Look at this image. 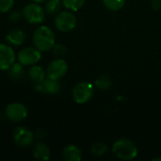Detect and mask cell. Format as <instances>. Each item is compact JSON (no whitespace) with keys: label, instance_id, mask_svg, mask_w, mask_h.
I'll return each mask as SVG.
<instances>
[{"label":"cell","instance_id":"11","mask_svg":"<svg viewBox=\"0 0 161 161\" xmlns=\"http://www.w3.org/2000/svg\"><path fill=\"white\" fill-rule=\"evenodd\" d=\"M34 90L46 95H56L60 92V83L58 80L52 79L46 76L42 82L35 84Z\"/></svg>","mask_w":161,"mask_h":161},{"label":"cell","instance_id":"7","mask_svg":"<svg viewBox=\"0 0 161 161\" xmlns=\"http://www.w3.org/2000/svg\"><path fill=\"white\" fill-rule=\"evenodd\" d=\"M14 143L21 148H26L30 146L35 139V134L25 126H17L12 134Z\"/></svg>","mask_w":161,"mask_h":161},{"label":"cell","instance_id":"14","mask_svg":"<svg viewBox=\"0 0 161 161\" xmlns=\"http://www.w3.org/2000/svg\"><path fill=\"white\" fill-rule=\"evenodd\" d=\"M27 76L34 84H38L45 79L46 71H44L42 66L34 64L32 66H29V69L27 71Z\"/></svg>","mask_w":161,"mask_h":161},{"label":"cell","instance_id":"27","mask_svg":"<svg viewBox=\"0 0 161 161\" xmlns=\"http://www.w3.org/2000/svg\"><path fill=\"white\" fill-rule=\"evenodd\" d=\"M153 160H161V158H154Z\"/></svg>","mask_w":161,"mask_h":161},{"label":"cell","instance_id":"4","mask_svg":"<svg viewBox=\"0 0 161 161\" xmlns=\"http://www.w3.org/2000/svg\"><path fill=\"white\" fill-rule=\"evenodd\" d=\"M54 24L58 31L67 33L75 29L76 25V18L71 10H60L56 14Z\"/></svg>","mask_w":161,"mask_h":161},{"label":"cell","instance_id":"23","mask_svg":"<svg viewBox=\"0 0 161 161\" xmlns=\"http://www.w3.org/2000/svg\"><path fill=\"white\" fill-rule=\"evenodd\" d=\"M14 5V0H0V12H8Z\"/></svg>","mask_w":161,"mask_h":161},{"label":"cell","instance_id":"1","mask_svg":"<svg viewBox=\"0 0 161 161\" xmlns=\"http://www.w3.org/2000/svg\"><path fill=\"white\" fill-rule=\"evenodd\" d=\"M32 42L34 46L41 52H47L52 50L56 43V36L54 31L47 25L38 26L32 35Z\"/></svg>","mask_w":161,"mask_h":161},{"label":"cell","instance_id":"5","mask_svg":"<svg viewBox=\"0 0 161 161\" xmlns=\"http://www.w3.org/2000/svg\"><path fill=\"white\" fill-rule=\"evenodd\" d=\"M94 89L90 82L82 81L77 83L73 89V99L76 104L83 105L89 102L93 96Z\"/></svg>","mask_w":161,"mask_h":161},{"label":"cell","instance_id":"10","mask_svg":"<svg viewBox=\"0 0 161 161\" xmlns=\"http://www.w3.org/2000/svg\"><path fill=\"white\" fill-rule=\"evenodd\" d=\"M16 58L17 56L11 45L0 43V71H8Z\"/></svg>","mask_w":161,"mask_h":161},{"label":"cell","instance_id":"18","mask_svg":"<svg viewBox=\"0 0 161 161\" xmlns=\"http://www.w3.org/2000/svg\"><path fill=\"white\" fill-rule=\"evenodd\" d=\"M104 6L111 11H118L125 5V0H103Z\"/></svg>","mask_w":161,"mask_h":161},{"label":"cell","instance_id":"22","mask_svg":"<svg viewBox=\"0 0 161 161\" xmlns=\"http://www.w3.org/2000/svg\"><path fill=\"white\" fill-rule=\"evenodd\" d=\"M52 52L55 55V57L62 58L67 53V49H66L65 45H63L61 43H55V45L52 48Z\"/></svg>","mask_w":161,"mask_h":161},{"label":"cell","instance_id":"9","mask_svg":"<svg viewBox=\"0 0 161 161\" xmlns=\"http://www.w3.org/2000/svg\"><path fill=\"white\" fill-rule=\"evenodd\" d=\"M45 71L47 77L59 80L67 74L68 64L62 58H57L48 64Z\"/></svg>","mask_w":161,"mask_h":161},{"label":"cell","instance_id":"6","mask_svg":"<svg viewBox=\"0 0 161 161\" xmlns=\"http://www.w3.org/2000/svg\"><path fill=\"white\" fill-rule=\"evenodd\" d=\"M28 110L26 107L19 102H13L7 106L5 109L6 118L12 123H21L26 119Z\"/></svg>","mask_w":161,"mask_h":161},{"label":"cell","instance_id":"16","mask_svg":"<svg viewBox=\"0 0 161 161\" xmlns=\"http://www.w3.org/2000/svg\"><path fill=\"white\" fill-rule=\"evenodd\" d=\"M24 65L20 62H14L8 70V75L12 81H19L24 78L25 76V69Z\"/></svg>","mask_w":161,"mask_h":161},{"label":"cell","instance_id":"8","mask_svg":"<svg viewBox=\"0 0 161 161\" xmlns=\"http://www.w3.org/2000/svg\"><path fill=\"white\" fill-rule=\"evenodd\" d=\"M42 58V52L34 47H25L17 55V60L24 66H32L37 64Z\"/></svg>","mask_w":161,"mask_h":161},{"label":"cell","instance_id":"19","mask_svg":"<svg viewBox=\"0 0 161 161\" xmlns=\"http://www.w3.org/2000/svg\"><path fill=\"white\" fill-rule=\"evenodd\" d=\"M86 0H61L62 5L71 11L79 10L85 4Z\"/></svg>","mask_w":161,"mask_h":161},{"label":"cell","instance_id":"20","mask_svg":"<svg viewBox=\"0 0 161 161\" xmlns=\"http://www.w3.org/2000/svg\"><path fill=\"white\" fill-rule=\"evenodd\" d=\"M108 150V145L105 143V142H95L92 148H91V153L95 156V157H102L104 156Z\"/></svg>","mask_w":161,"mask_h":161},{"label":"cell","instance_id":"3","mask_svg":"<svg viewBox=\"0 0 161 161\" xmlns=\"http://www.w3.org/2000/svg\"><path fill=\"white\" fill-rule=\"evenodd\" d=\"M23 18L31 25H41L45 19V10L41 4L32 2L25 5L22 10Z\"/></svg>","mask_w":161,"mask_h":161},{"label":"cell","instance_id":"12","mask_svg":"<svg viewBox=\"0 0 161 161\" xmlns=\"http://www.w3.org/2000/svg\"><path fill=\"white\" fill-rule=\"evenodd\" d=\"M32 154L33 157L38 160L47 161L51 158L50 148L44 142H37L33 147Z\"/></svg>","mask_w":161,"mask_h":161},{"label":"cell","instance_id":"17","mask_svg":"<svg viewBox=\"0 0 161 161\" xmlns=\"http://www.w3.org/2000/svg\"><path fill=\"white\" fill-rule=\"evenodd\" d=\"M62 2L61 0H47L45 2L44 10L50 15H55L60 11Z\"/></svg>","mask_w":161,"mask_h":161},{"label":"cell","instance_id":"26","mask_svg":"<svg viewBox=\"0 0 161 161\" xmlns=\"http://www.w3.org/2000/svg\"><path fill=\"white\" fill-rule=\"evenodd\" d=\"M32 2H35V3H38V4H42V3H45L47 0H31Z\"/></svg>","mask_w":161,"mask_h":161},{"label":"cell","instance_id":"13","mask_svg":"<svg viewBox=\"0 0 161 161\" xmlns=\"http://www.w3.org/2000/svg\"><path fill=\"white\" fill-rule=\"evenodd\" d=\"M6 40L11 46H20L25 41V33L22 29H12L6 35Z\"/></svg>","mask_w":161,"mask_h":161},{"label":"cell","instance_id":"25","mask_svg":"<svg viewBox=\"0 0 161 161\" xmlns=\"http://www.w3.org/2000/svg\"><path fill=\"white\" fill-rule=\"evenodd\" d=\"M152 8L155 10H159V9H161V0L152 1Z\"/></svg>","mask_w":161,"mask_h":161},{"label":"cell","instance_id":"28","mask_svg":"<svg viewBox=\"0 0 161 161\" xmlns=\"http://www.w3.org/2000/svg\"><path fill=\"white\" fill-rule=\"evenodd\" d=\"M150 1H156V0H150Z\"/></svg>","mask_w":161,"mask_h":161},{"label":"cell","instance_id":"24","mask_svg":"<svg viewBox=\"0 0 161 161\" xmlns=\"http://www.w3.org/2000/svg\"><path fill=\"white\" fill-rule=\"evenodd\" d=\"M22 18H23V13H22V11H20L18 9L12 10L8 15V19L13 23H17V22L21 21Z\"/></svg>","mask_w":161,"mask_h":161},{"label":"cell","instance_id":"21","mask_svg":"<svg viewBox=\"0 0 161 161\" xmlns=\"http://www.w3.org/2000/svg\"><path fill=\"white\" fill-rule=\"evenodd\" d=\"M94 84L99 90H108L112 86V80L108 75H101L95 80Z\"/></svg>","mask_w":161,"mask_h":161},{"label":"cell","instance_id":"15","mask_svg":"<svg viewBox=\"0 0 161 161\" xmlns=\"http://www.w3.org/2000/svg\"><path fill=\"white\" fill-rule=\"evenodd\" d=\"M62 158L65 161H80L82 158V154L77 146L69 144L62 150Z\"/></svg>","mask_w":161,"mask_h":161},{"label":"cell","instance_id":"2","mask_svg":"<svg viewBox=\"0 0 161 161\" xmlns=\"http://www.w3.org/2000/svg\"><path fill=\"white\" fill-rule=\"evenodd\" d=\"M112 152L118 158L123 160H132L138 156L136 144L128 139H120L116 141L112 146Z\"/></svg>","mask_w":161,"mask_h":161}]
</instances>
